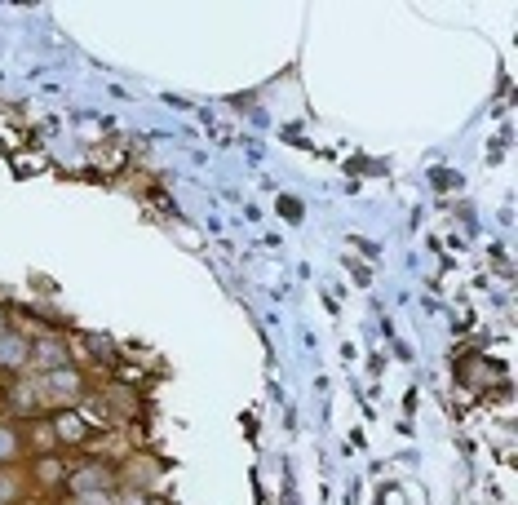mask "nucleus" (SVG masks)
<instances>
[{
	"instance_id": "nucleus-1",
	"label": "nucleus",
	"mask_w": 518,
	"mask_h": 505,
	"mask_svg": "<svg viewBox=\"0 0 518 505\" xmlns=\"http://www.w3.org/2000/svg\"><path fill=\"white\" fill-rule=\"evenodd\" d=\"M67 488H71V497H76V501L111 497V488H116V470H111L107 461H85V466L71 470Z\"/></svg>"
},
{
	"instance_id": "nucleus-2",
	"label": "nucleus",
	"mask_w": 518,
	"mask_h": 505,
	"mask_svg": "<svg viewBox=\"0 0 518 505\" xmlns=\"http://www.w3.org/2000/svg\"><path fill=\"white\" fill-rule=\"evenodd\" d=\"M40 390H45L49 408H58V404H71V399H80V390H85V377H80L71 364H62V368H54V373H40Z\"/></svg>"
},
{
	"instance_id": "nucleus-3",
	"label": "nucleus",
	"mask_w": 518,
	"mask_h": 505,
	"mask_svg": "<svg viewBox=\"0 0 518 505\" xmlns=\"http://www.w3.org/2000/svg\"><path fill=\"white\" fill-rule=\"evenodd\" d=\"M27 359H31V337L5 328L0 333V368H27Z\"/></svg>"
},
{
	"instance_id": "nucleus-4",
	"label": "nucleus",
	"mask_w": 518,
	"mask_h": 505,
	"mask_svg": "<svg viewBox=\"0 0 518 505\" xmlns=\"http://www.w3.org/2000/svg\"><path fill=\"white\" fill-rule=\"evenodd\" d=\"M31 359L40 364V373H54V368L67 364V342L62 337H40V342H31Z\"/></svg>"
},
{
	"instance_id": "nucleus-5",
	"label": "nucleus",
	"mask_w": 518,
	"mask_h": 505,
	"mask_svg": "<svg viewBox=\"0 0 518 505\" xmlns=\"http://www.w3.org/2000/svg\"><path fill=\"white\" fill-rule=\"evenodd\" d=\"M116 479H124V488H129L133 497H142V492L155 483V466H151V461H129V466H124Z\"/></svg>"
},
{
	"instance_id": "nucleus-6",
	"label": "nucleus",
	"mask_w": 518,
	"mask_h": 505,
	"mask_svg": "<svg viewBox=\"0 0 518 505\" xmlns=\"http://www.w3.org/2000/svg\"><path fill=\"white\" fill-rule=\"evenodd\" d=\"M14 404H18V412H40V408H49L45 390H40V377L18 381V386H14Z\"/></svg>"
},
{
	"instance_id": "nucleus-7",
	"label": "nucleus",
	"mask_w": 518,
	"mask_h": 505,
	"mask_svg": "<svg viewBox=\"0 0 518 505\" xmlns=\"http://www.w3.org/2000/svg\"><path fill=\"white\" fill-rule=\"evenodd\" d=\"M54 435H58V439H67V443H80V439L89 435V430H85V421H80L76 412H71V408H62L58 417H54Z\"/></svg>"
},
{
	"instance_id": "nucleus-8",
	"label": "nucleus",
	"mask_w": 518,
	"mask_h": 505,
	"mask_svg": "<svg viewBox=\"0 0 518 505\" xmlns=\"http://www.w3.org/2000/svg\"><path fill=\"white\" fill-rule=\"evenodd\" d=\"M18 452H23V435L14 426H0V466H9Z\"/></svg>"
},
{
	"instance_id": "nucleus-9",
	"label": "nucleus",
	"mask_w": 518,
	"mask_h": 505,
	"mask_svg": "<svg viewBox=\"0 0 518 505\" xmlns=\"http://www.w3.org/2000/svg\"><path fill=\"white\" fill-rule=\"evenodd\" d=\"M36 483H40V488H54V483H62V461L58 457H40L36 461Z\"/></svg>"
},
{
	"instance_id": "nucleus-10",
	"label": "nucleus",
	"mask_w": 518,
	"mask_h": 505,
	"mask_svg": "<svg viewBox=\"0 0 518 505\" xmlns=\"http://www.w3.org/2000/svg\"><path fill=\"white\" fill-rule=\"evenodd\" d=\"M18 492H23V479L14 470H0V501H14Z\"/></svg>"
},
{
	"instance_id": "nucleus-11",
	"label": "nucleus",
	"mask_w": 518,
	"mask_h": 505,
	"mask_svg": "<svg viewBox=\"0 0 518 505\" xmlns=\"http://www.w3.org/2000/svg\"><path fill=\"white\" fill-rule=\"evenodd\" d=\"M89 350H93V355H98V359H107V364H111V359H116V350H111L107 337H89Z\"/></svg>"
},
{
	"instance_id": "nucleus-12",
	"label": "nucleus",
	"mask_w": 518,
	"mask_h": 505,
	"mask_svg": "<svg viewBox=\"0 0 518 505\" xmlns=\"http://www.w3.org/2000/svg\"><path fill=\"white\" fill-rule=\"evenodd\" d=\"M120 505H147V501H142V497H133V492H129V497H124Z\"/></svg>"
},
{
	"instance_id": "nucleus-13",
	"label": "nucleus",
	"mask_w": 518,
	"mask_h": 505,
	"mask_svg": "<svg viewBox=\"0 0 518 505\" xmlns=\"http://www.w3.org/2000/svg\"><path fill=\"white\" fill-rule=\"evenodd\" d=\"M5 328H9V315H5V306H0V333H5Z\"/></svg>"
}]
</instances>
